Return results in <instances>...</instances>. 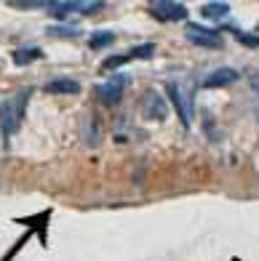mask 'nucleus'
<instances>
[{
    "label": "nucleus",
    "mask_w": 259,
    "mask_h": 261,
    "mask_svg": "<svg viewBox=\"0 0 259 261\" xmlns=\"http://www.w3.org/2000/svg\"><path fill=\"white\" fill-rule=\"evenodd\" d=\"M241 80V72L232 67H219L214 72H208L203 80V88H222V86H232V83Z\"/></svg>",
    "instance_id": "6e6552de"
},
{
    "label": "nucleus",
    "mask_w": 259,
    "mask_h": 261,
    "mask_svg": "<svg viewBox=\"0 0 259 261\" xmlns=\"http://www.w3.org/2000/svg\"><path fill=\"white\" fill-rule=\"evenodd\" d=\"M131 59H128V54H115V56H107L102 62V72H117L123 64H128Z\"/></svg>",
    "instance_id": "ddd939ff"
},
{
    "label": "nucleus",
    "mask_w": 259,
    "mask_h": 261,
    "mask_svg": "<svg viewBox=\"0 0 259 261\" xmlns=\"http://www.w3.org/2000/svg\"><path fill=\"white\" fill-rule=\"evenodd\" d=\"M128 83H131V75L128 72H112L107 83H102V86H97V96L102 104H117L123 99V91L128 88Z\"/></svg>",
    "instance_id": "f03ea898"
},
{
    "label": "nucleus",
    "mask_w": 259,
    "mask_h": 261,
    "mask_svg": "<svg viewBox=\"0 0 259 261\" xmlns=\"http://www.w3.org/2000/svg\"><path fill=\"white\" fill-rule=\"evenodd\" d=\"M235 35V40H238L241 45H246V48H259V35H251V32H241L238 27H225Z\"/></svg>",
    "instance_id": "4468645a"
},
{
    "label": "nucleus",
    "mask_w": 259,
    "mask_h": 261,
    "mask_svg": "<svg viewBox=\"0 0 259 261\" xmlns=\"http://www.w3.org/2000/svg\"><path fill=\"white\" fill-rule=\"evenodd\" d=\"M112 43H115V32L99 30V32H93L91 38H88V48H91V51H99V48H110Z\"/></svg>",
    "instance_id": "9b49d317"
},
{
    "label": "nucleus",
    "mask_w": 259,
    "mask_h": 261,
    "mask_svg": "<svg viewBox=\"0 0 259 261\" xmlns=\"http://www.w3.org/2000/svg\"><path fill=\"white\" fill-rule=\"evenodd\" d=\"M45 54L40 51V48H16L14 51V64H19V67H27V64H32V62H40Z\"/></svg>",
    "instance_id": "9d476101"
},
{
    "label": "nucleus",
    "mask_w": 259,
    "mask_h": 261,
    "mask_svg": "<svg viewBox=\"0 0 259 261\" xmlns=\"http://www.w3.org/2000/svg\"><path fill=\"white\" fill-rule=\"evenodd\" d=\"M155 56V45L152 43H142L136 45V48H131V54H128V59H152Z\"/></svg>",
    "instance_id": "2eb2a0df"
},
{
    "label": "nucleus",
    "mask_w": 259,
    "mask_h": 261,
    "mask_svg": "<svg viewBox=\"0 0 259 261\" xmlns=\"http://www.w3.org/2000/svg\"><path fill=\"white\" fill-rule=\"evenodd\" d=\"M99 8H104L102 0H93V3H75V0L64 3V0H56V3H49V11L54 16H67V14H75V11H80V14H93Z\"/></svg>",
    "instance_id": "0eeeda50"
},
{
    "label": "nucleus",
    "mask_w": 259,
    "mask_h": 261,
    "mask_svg": "<svg viewBox=\"0 0 259 261\" xmlns=\"http://www.w3.org/2000/svg\"><path fill=\"white\" fill-rule=\"evenodd\" d=\"M27 99H30V91H19L14 99H6L0 104V130H3V136H14L19 130Z\"/></svg>",
    "instance_id": "f257e3e1"
},
{
    "label": "nucleus",
    "mask_w": 259,
    "mask_h": 261,
    "mask_svg": "<svg viewBox=\"0 0 259 261\" xmlns=\"http://www.w3.org/2000/svg\"><path fill=\"white\" fill-rule=\"evenodd\" d=\"M11 6H16V8H38V6H49V3H43V0H25V3L11 0Z\"/></svg>",
    "instance_id": "dca6fc26"
},
{
    "label": "nucleus",
    "mask_w": 259,
    "mask_h": 261,
    "mask_svg": "<svg viewBox=\"0 0 259 261\" xmlns=\"http://www.w3.org/2000/svg\"><path fill=\"white\" fill-rule=\"evenodd\" d=\"M150 14L155 16L158 21H184L187 19V6L184 3H174V0H152Z\"/></svg>",
    "instance_id": "423d86ee"
},
{
    "label": "nucleus",
    "mask_w": 259,
    "mask_h": 261,
    "mask_svg": "<svg viewBox=\"0 0 259 261\" xmlns=\"http://www.w3.org/2000/svg\"><path fill=\"white\" fill-rule=\"evenodd\" d=\"M166 93H169V99H171V104H174V110H176V115H179V120H182V125L184 128H190V115H193V107H190V93H187L179 83H169L166 86Z\"/></svg>",
    "instance_id": "39448f33"
},
{
    "label": "nucleus",
    "mask_w": 259,
    "mask_h": 261,
    "mask_svg": "<svg viewBox=\"0 0 259 261\" xmlns=\"http://www.w3.org/2000/svg\"><path fill=\"white\" fill-rule=\"evenodd\" d=\"M184 35H187V40H190V43L198 45V48H222V45H225L219 30H208L203 24H195V21L187 24Z\"/></svg>",
    "instance_id": "7ed1b4c3"
},
{
    "label": "nucleus",
    "mask_w": 259,
    "mask_h": 261,
    "mask_svg": "<svg viewBox=\"0 0 259 261\" xmlns=\"http://www.w3.org/2000/svg\"><path fill=\"white\" fill-rule=\"evenodd\" d=\"M139 115L145 117V120H166V115H169V107L166 101H163V96L158 91H145V96L142 101H139Z\"/></svg>",
    "instance_id": "20e7f679"
},
{
    "label": "nucleus",
    "mask_w": 259,
    "mask_h": 261,
    "mask_svg": "<svg viewBox=\"0 0 259 261\" xmlns=\"http://www.w3.org/2000/svg\"><path fill=\"white\" fill-rule=\"evenodd\" d=\"M49 32H51V35H69V38H75V35H78L75 27H51Z\"/></svg>",
    "instance_id": "f3484780"
},
{
    "label": "nucleus",
    "mask_w": 259,
    "mask_h": 261,
    "mask_svg": "<svg viewBox=\"0 0 259 261\" xmlns=\"http://www.w3.org/2000/svg\"><path fill=\"white\" fill-rule=\"evenodd\" d=\"M201 14L206 16V19H225L227 14H230V3H206L203 8H201Z\"/></svg>",
    "instance_id": "f8f14e48"
},
{
    "label": "nucleus",
    "mask_w": 259,
    "mask_h": 261,
    "mask_svg": "<svg viewBox=\"0 0 259 261\" xmlns=\"http://www.w3.org/2000/svg\"><path fill=\"white\" fill-rule=\"evenodd\" d=\"M43 93H51V96H75V93H80V83L73 80V77H56L51 83H45L43 86Z\"/></svg>",
    "instance_id": "1a4fd4ad"
}]
</instances>
